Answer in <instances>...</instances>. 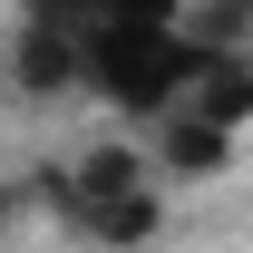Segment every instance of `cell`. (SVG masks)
I'll return each instance as SVG.
<instances>
[{"label": "cell", "instance_id": "obj_1", "mask_svg": "<svg viewBox=\"0 0 253 253\" xmlns=\"http://www.w3.org/2000/svg\"><path fill=\"white\" fill-rule=\"evenodd\" d=\"M195 68H205V49L185 39V20H107V30L68 39V88L107 97L117 117H166Z\"/></svg>", "mask_w": 253, "mask_h": 253}, {"label": "cell", "instance_id": "obj_2", "mask_svg": "<svg viewBox=\"0 0 253 253\" xmlns=\"http://www.w3.org/2000/svg\"><path fill=\"white\" fill-rule=\"evenodd\" d=\"M39 214H59L68 234H88V244H146L166 224V175L136 146H97V156L59 166V175H39Z\"/></svg>", "mask_w": 253, "mask_h": 253}, {"label": "cell", "instance_id": "obj_3", "mask_svg": "<svg viewBox=\"0 0 253 253\" xmlns=\"http://www.w3.org/2000/svg\"><path fill=\"white\" fill-rule=\"evenodd\" d=\"M20 20H49L59 39H78L107 20H185V0H20Z\"/></svg>", "mask_w": 253, "mask_h": 253}, {"label": "cell", "instance_id": "obj_4", "mask_svg": "<svg viewBox=\"0 0 253 253\" xmlns=\"http://www.w3.org/2000/svg\"><path fill=\"white\" fill-rule=\"evenodd\" d=\"M30 214H39V185H0V244H10Z\"/></svg>", "mask_w": 253, "mask_h": 253}]
</instances>
